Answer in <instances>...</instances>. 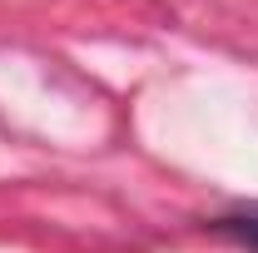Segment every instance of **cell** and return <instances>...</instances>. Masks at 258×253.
I'll return each instance as SVG.
<instances>
[{
	"mask_svg": "<svg viewBox=\"0 0 258 253\" xmlns=\"http://www.w3.org/2000/svg\"><path fill=\"white\" fill-rule=\"evenodd\" d=\"M214 233H224L233 243H243L248 253H258V209H243V214H224V219L209 223Z\"/></svg>",
	"mask_w": 258,
	"mask_h": 253,
	"instance_id": "6da1fadb",
	"label": "cell"
}]
</instances>
